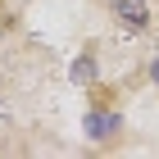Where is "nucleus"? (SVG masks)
Masks as SVG:
<instances>
[{
  "label": "nucleus",
  "instance_id": "obj_3",
  "mask_svg": "<svg viewBox=\"0 0 159 159\" xmlns=\"http://www.w3.org/2000/svg\"><path fill=\"white\" fill-rule=\"evenodd\" d=\"M155 82H159V64H155Z\"/></svg>",
  "mask_w": 159,
  "mask_h": 159
},
{
  "label": "nucleus",
  "instance_id": "obj_1",
  "mask_svg": "<svg viewBox=\"0 0 159 159\" xmlns=\"http://www.w3.org/2000/svg\"><path fill=\"white\" fill-rule=\"evenodd\" d=\"M114 9H118V18L127 27H146V18H150V9H146V0H109Z\"/></svg>",
  "mask_w": 159,
  "mask_h": 159
},
{
  "label": "nucleus",
  "instance_id": "obj_2",
  "mask_svg": "<svg viewBox=\"0 0 159 159\" xmlns=\"http://www.w3.org/2000/svg\"><path fill=\"white\" fill-rule=\"evenodd\" d=\"M118 132V114H91L86 118V136H96V141H105V136Z\"/></svg>",
  "mask_w": 159,
  "mask_h": 159
}]
</instances>
